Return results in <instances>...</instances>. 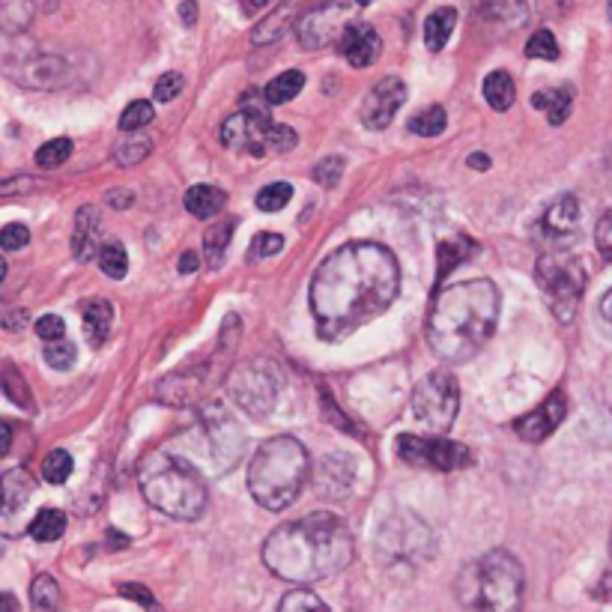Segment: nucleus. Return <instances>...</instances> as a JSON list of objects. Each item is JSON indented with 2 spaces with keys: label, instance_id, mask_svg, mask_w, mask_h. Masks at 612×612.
<instances>
[{
  "label": "nucleus",
  "instance_id": "f257e3e1",
  "mask_svg": "<svg viewBox=\"0 0 612 612\" xmlns=\"http://www.w3.org/2000/svg\"><path fill=\"white\" fill-rule=\"evenodd\" d=\"M401 269L389 248L377 242H347L332 251L311 278L308 305L323 341H344L392 308Z\"/></svg>",
  "mask_w": 612,
  "mask_h": 612
},
{
  "label": "nucleus",
  "instance_id": "f03ea898",
  "mask_svg": "<svg viewBox=\"0 0 612 612\" xmlns=\"http://www.w3.org/2000/svg\"><path fill=\"white\" fill-rule=\"evenodd\" d=\"M356 556V541L350 526L332 514L317 511L302 520L278 526L263 541V565L296 586L323 583L341 574Z\"/></svg>",
  "mask_w": 612,
  "mask_h": 612
},
{
  "label": "nucleus",
  "instance_id": "7ed1b4c3",
  "mask_svg": "<svg viewBox=\"0 0 612 612\" xmlns=\"http://www.w3.org/2000/svg\"><path fill=\"white\" fill-rule=\"evenodd\" d=\"M499 308V290L487 278L445 287L430 308V350L445 362H469L490 341Z\"/></svg>",
  "mask_w": 612,
  "mask_h": 612
},
{
  "label": "nucleus",
  "instance_id": "20e7f679",
  "mask_svg": "<svg viewBox=\"0 0 612 612\" xmlns=\"http://www.w3.org/2000/svg\"><path fill=\"white\" fill-rule=\"evenodd\" d=\"M138 484L144 499L174 520H198L204 514V475L180 454L171 451L147 454L138 466Z\"/></svg>",
  "mask_w": 612,
  "mask_h": 612
},
{
  "label": "nucleus",
  "instance_id": "39448f33",
  "mask_svg": "<svg viewBox=\"0 0 612 612\" xmlns=\"http://www.w3.org/2000/svg\"><path fill=\"white\" fill-rule=\"evenodd\" d=\"M308 469V451L296 436H272L257 448L248 466V490L260 508L284 511L302 493Z\"/></svg>",
  "mask_w": 612,
  "mask_h": 612
},
{
  "label": "nucleus",
  "instance_id": "423d86ee",
  "mask_svg": "<svg viewBox=\"0 0 612 612\" xmlns=\"http://www.w3.org/2000/svg\"><path fill=\"white\" fill-rule=\"evenodd\" d=\"M457 595L475 612H520L526 595L523 565L508 550H490L460 574Z\"/></svg>",
  "mask_w": 612,
  "mask_h": 612
},
{
  "label": "nucleus",
  "instance_id": "0eeeda50",
  "mask_svg": "<svg viewBox=\"0 0 612 612\" xmlns=\"http://www.w3.org/2000/svg\"><path fill=\"white\" fill-rule=\"evenodd\" d=\"M180 445H186L180 457L189 460L195 469L224 475L239 463L245 436L230 409L221 404H204L195 415V427L180 436Z\"/></svg>",
  "mask_w": 612,
  "mask_h": 612
},
{
  "label": "nucleus",
  "instance_id": "6e6552de",
  "mask_svg": "<svg viewBox=\"0 0 612 612\" xmlns=\"http://www.w3.org/2000/svg\"><path fill=\"white\" fill-rule=\"evenodd\" d=\"M266 99L257 93H245L239 114L227 117L221 126V144L227 150H248L251 156H263L269 150L287 153L296 147V132L290 126H278L269 111Z\"/></svg>",
  "mask_w": 612,
  "mask_h": 612
},
{
  "label": "nucleus",
  "instance_id": "1a4fd4ad",
  "mask_svg": "<svg viewBox=\"0 0 612 612\" xmlns=\"http://www.w3.org/2000/svg\"><path fill=\"white\" fill-rule=\"evenodd\" d=\"M535 278H538V287L550 305V311L556 314L559 323H571L577 317V308H580V299L586 293V269L577 257H568V254H544L535 266Z\"/></svg>",
  "mask_w": 612,
  "mask_h": 612
},
{
  "label": "nucleus",
  "instance_id": "9d476101",
  "mask_svg": "<svg viewBox=\"0 0 612 612\" xmlns=\"http://www.w3.org/2000/svg\"><path fill=\"white\" fill-rule=\"evenodd\" d=\"M377 550L386 565H418L433 556V532L415 514L401 511L389 517L377 532Z\"/></svg>",
  "mask_w": 612,
  "mask_h": 612
},
{
  "label": "nucleus",
  "instance_id": "9b49d317",
  "mask_svg": "<svg viewBox=\"0 0 612 612\" xmlns=\"http://www.w3.org/2000/svg\"><path fill=\"white\" fill-rule=\"evenodd\" d=\"M460 409V389L457 380L448 371H433L427 374L415 392H412V412L421 424H427L436 433H445Z\"/></svg>",
  "mask_w": 612,
  "mask_h": 612
},
{
  "label": "nucleus",
  "instance_id": "f8f14e48",
  "mask_svg": "<svg viewBox=\"0 0 612 612\" xmlns=\"http://www.w3.org/2000/svg\"><path fill=\"white\" fill-rule=\"evenodd\" d=\"M359 21V3H326L311 9L299 24V45L302 48H329L332 42L338 45L347 33L350 24Z\"/></svg>",
  "mask_w": 612,
  "mask_h": 612
},
{
  "label": "nucleus",
  "instance_id": "ddd939ff",
  "mask_svg": "<svg viewBox=\"0 0 612 612\" xmlns=\"http://www.w3.org/2000/svg\"><path fill=\"white\" fill-rule=\"evenodd\" d=\"M398 454L415 463V466H430V469H439V472H454V469H466L472 466V454L466 445L460 442H451V439H442V436H412L404 433L398 436Z\"/></svg>",
  "mask_w": 612,
  "mask_h": 612
},
{
  "label": "nucleus",
  "instance_id": "4468645a",
  "mask_svg": "<svg viewBox=\"0 0 612 612\" xmlns=\"http://www.w3.org/2000/svg\"><path fill=\"white\" fill-rule=\"evenodd\" d=\"M230 395L248 415L263 418L275 407L278 383L263 362H248L230 377Z\"/></svg>",
  "mask_w": 612,
  "mask_h": 612
},
{
  "label": "nucleus",
  "instance_id": "2eb2a0df",
  "mask_svg": "<svg viewBox=\"0 0 612 612\" xmlns=\"http://www.w3.org/2000/svg\"><path fill=\"white\" fill-rule=\"evenodd\" d=\"M36 493L33 478L27 469H9L3 475V493H0V529L6 538L18 535L24 526V517L30 511V499Z\"/></svg>",
  "mask_w": 612,
  "mask_h": 612
},
{
  "label": "nucleus",
  "instance_id": "dca6fc26",
  "mask_svg": "<svg viewBox=\"0 0 612 612\" xmlns=\"http://www.w3.org/2000/svg\"><path fill=\"white\" fill-rule=\"evenodd\" d=\"M404 102H407V84L398 75H389L368 90V96L362 102V123L368 129L380 132L392 123V117L398 114V108Z\"/></svg>",
  "mask_w": 612,
  "mask_h": 612
},
{
  "label": "nucleus",
  "instance_id": "f3484780",
  "mask_svg": "<svg viewBox=\"0 0 612 612\" xmlns=\"http://www.w3.org/2000/svg\"><path fill=\"white\" fill-rule=\"evenodd\" d=\"M209 380H212V365H198V368L180 371V374L159 383V401H165L171 407H192L204 398Z\"/></svg>",
  "mask_w": 612,
  "mask_h": 612
},
{
  "label": "nucleus",
  "instance_id": "a211bd4d",
  "mask_svg": "<svg viewBox=\"0 0 612 612\" xmlns=\"http://www.w3.org/2000/svg\"><path fill=\"white\" fill-rule=\"evenodd\" d=\"M565 412H568L565 395H562V392H553L541 407H535L532 412H526L523 418H517V421H514V430H517V436L526 439V442H544V439L562 424Z\"/></svg>",
  "mask_w": 612,
  "mask_h": 612
},
{
  "label": "nucleus",
  "instance_id": "6ab92c4d",
  "mask_svg": "<svg viewBox=\"0 0 612 612\" xmlns=\"http://www.w3.org/2000/svg\"><path fill=\"white\" fill-rule=\"evenodd\" d=\"M380 48H383V39H380V33H377L368 21L350 24L347 33H344V39L338 42V51H341V54L347 57V63L356 66V69L371 66V63L380 57Z\"/></svg>",
  "mask_w": 612,
  "mask_h": 612
},
{
  "label": "nucleus",
  "instance_id": "aec40b11",
  "mask_svg": "<svg viewBox=\"0 0 612 612\" xmlns=\"http://www.w3.org/2000/svg\"><path fill=\"white\" fill-rule=\"evenodd\" d=\"M580 227V201L574 195H562L547 206L541 218V230L553 239H568Z\"/></svg>",
  "mask_w": 612,
  "mask_h": 612
},
{
  "label": "nucleus",
  "instance_id": "412c9836",
  "mask_svg": "<svg viewBox=\"0 0 612 612\" xmlns=\"http://www.w3.org/2000/svg\"><path fill=\"white\" fill-rule=\"evenodd\" d=\"M99 209L96 206H81L78 215H75V230H72V254L75 260L87 263L96 257V236H99Z\"/></svg>",
  "mask_w": 612,
  "mask_h": 612
},
{
  "label": "nucleus",
  "instance_id": "4be33fe9",
  "mask_svg": "<svg viewBox=\"0 0 612 612\" xmlns=\"http://www.w3.org/2000/svg\"><path fill=\"white\" fill-rule=\"evenodd\" d=\"M81 320H84V335L93 347H99L108 332H111V323H114V308L108 299H90L81 305Z\"/></svg>",
  "mask_w": 612,
  "mask_h": 612
},
{
  "label": "nucleus",
  "instance_id": "5701e85b",
  "mask_svg": "<svg viewBox=\"0 0 612 612\" xmlns=\"http://www.w3.org/2000/svg\"><path fill=\"white\" fill-rule=\"evenodd\" d=\"M21 84H30V87H60L63 84V75H66V63L60 57H36L33 63H24L21 66Z\"/></svg>",
  "mask_w": 612,
  "mask_h": 612
},
{
  "label": "nucleus",
  "instance_id": "b1692460",
  "mask_svg": "<svg viewBox=\"0 0 612 612\" xmlns=\"http://www.w3.org/2000/svg\"><path fill=\"white\" fill-rule=\"evenodd\" d=\"M296 6L290 3V6H278V9H272L254 30H251V42L254 45H272V42H278L287 30H290V24L296 21Z\"/></svg>",
  "mask_w": 612,
  "mask_h": 612
},
{
  "label": "nucleus",
  "instance_id": "393cba45",
  "mask_svg": "<svg viewBox=\"0 0 612 612\" xmlns=\"http://www.w3.org/2000/svg\"><path fill=\"white\" fill-rule=\"evenodd\" d=\"M227 204V195L218 189V186H192L186 192V209L195 215V218H215Z\"/></svg>",
  "mask_w": 612,
  "mask_h": 612
},
{
  "label": "nucleus",
  "instance_id": "a878e982",
  "mask_svg": "<svg viewBox=\"0 0 612 612\" xmlns=\"http://www.w3.org/2000/svg\"><path fill=\"white\" fill-rule=\"evenodd\" d=\"M532 105L541 108V111H547V120H550L553 126H562V123L568 120L571 108H574V90H571V87H556V90H550V93H535V96H532Z\"/></svg>",
  "mask_w": 612,
  "mask_h": 612
},
{
  "label": "nucleus",
  "instance_id": "bb28decb",
  "mask_svg": "<svg viewBox=\"0 0 612 612\" xmlns=\"http://www.w3.org/2000/svg\"><path fill=\"white\" fill-rule=\"evenodd\" d=\"M478 251V245L469 239V236H454V239H445L439 242V269H436V281H442L451 269H457L463 260H469L472 254Z\"/></svg>",
  "mask_w": 612,
  "mask_h": 612
},
{
  "label": "nucleus",
  "instance_id": "cd10ccee",
  "mask_svg": "<svg viewBox=\"0 0 612 612\" xmlns=\"http://www.w3.org/2000/svg\"><path fill=\"white\" fill-rule=\"evenodd\" d=\"M454 24H457V12L451 6H442V9L430 12L427 21H424V42H427V48L430 51H442L448 36L454 33Z\"/></svg>",
  "mask_w": 612,
  "mask_h": 612
},
{
  "label": "nucleus",
  "instance_id": "c85d7f7f",
  "mask_svg": "<svg viewBox=\"0 0 612 612\" xmlns=\"http://www.w3.org/2000/svg\"><path fill=\"white\" fill-rule=\"evenodd\" d=\"M481 93H484V99H487V105H490L493 111H508V108L514 105V81H511V75L502 72V69H496V72H490V75L484 78Z\"/></svg>",
  "mask_w": 612,
  "mask_h": 612
},
{
  "label": "nucleus",
  "instance_id": "c756f323",
  "mask_svg": "<svg viewBox=\"0 0 612 612\" xmlns=\"http://www.w3.org/2000/svg\"><path fill=\"white\" fill-rule=\"evenodd\" d=\"M27 532H30V538L39 541V544L57 541V538L66 532V514L57 511V508H42V511L30 520Z\"/></svg>",
  "mask_w": 612,
  "mask_h": 612
},
{
  "label": "nucleus",
  "instance_id": "7c9ffc66",
  "mask_svg": "<svg viewBox=\"0 0 612 612\" xmlns=\"http://www.w3.org/2000/svg\"><path fill=\"white\" fill-rule=\"evenodd\" d=\"M302 87H305V75H302L299 69H290V72H284V75H278V78H272V81L266 84L263 99H266L269 105H284V102L296 99Z\"/></svg>",
  "mask_w": 612,
  "mask_h": 612
},
{
  "label": "nucleus",
  "instance_id": "2f4dec72",
  "mask_svg": "<svg viewBox=\"0 0 612 612\" xmlns=\"http://www.w3.org/2000/svg\"><path fill=\"white\" fill-rule=\"evenodd\" d=\"M230 236H233V218H224V221H218L212 230H206L204 251L209 266H218V263L224 260V251H227V245H230Z\"/></svg>",
  "mask_w": 612,
  "mask_h": 612
},
{
  "label": "nucleus",
  "instance_id": "473e14b6",
  "mask_svg": "<svg viewBox=\"0 0 612 612\" xmlns=\"http://www.w3.org/2000/svg\"><path fill=\"white\" fill-rule=\"evenodd\" d=\"M150 150H153V141H150L147 135H129L126 141L117 144V150H114V162L123 165V168H132V165L144 162V159L150 156Z\"/></svg>",
  "mask_w": 612,
  "mask_h": 612
},
{
  "label": "nucleus",
  "instance_id": "72a5a7b5",
  "mask_svg": "<svg viewBox=\"0 0 612 612\" xmlns=\"http://www.w3.org/2000/svg\"><path fill=\"white\" fill-rule=\"evenodd\" d=\"M99 269H102L108 278H114V281L126 278V272H129V254H126V248H123L120 242H105V245L99 248Z\"/></svg>",
  "mask_w": 612,
  "mask_h": 612
},
{
  "label": "nucleus",
  "instance_id": "f704fd0d",
  "mask_svg": "<svg viewBox=\"0 0 612 612\" xmlns=\"http://www.w3.org/2000/svg\"><path fill=\"white\" fill-rule=\"evenodd\" d=\"M445 111L439 108V105H430V108H424V111H418L412 120H409V132L412 135H421V138H436V135H442L445 132Z\"/></svg>",
  "mask_w": 612,
  "mask_h": 612
},
{
  "label": "nucleus",
  "instance_id": "c9c22d12",
  "mask_svg": "<svg viewBox=\"0 0 612 612\" xmlns=\"http://www.w3.org/2000/svg\"><path fill=\"white\" fill-rule=\"evenodd\" d=\"M30 601H33L36 612L57 610V604H60V586L54 583V577H48V574L36 577L33 586H30Z\"/></svg>",
  "mask_w": 612,
  "mask_h": 612
},
{
  "label": "nucleus",
  "instance_id": "e433bc0d",
  "mask_svg": "<svg viewBox=\"0 0 612 612\" xmlns=\"http://www.w3.org/2000/svg\"><path fill=\"white\" fill-rule=\"evenodd\" d=\"M72 156V141L69 138H54L36 150V165L39 168H60Z\"/></svg>",
  "mask_w": 612,
  "mask_h": 612
},
{
  "label": "nucleus",
  "instance_id": "4c0bfd02",
  "mask_svg": "<svg viewBox=\"0 0 612 612\" xmlns=\"http://www.w3.org/2000/svg\"><path fill=\"white\" fill-rule=\"evenodd\" d=\"M72 454H66L63 448H57V451H51L48 457H45V463H42V475H45V481L48 484H63L69 475H72Z\"/></svg>",
  "mask_w": 612,
  "mask_h": 612
},
{
  "label": "nucleus",
  "instance_id": "58836bf2",
  "mask_svg": "<svg viewBox=\"0 0 612 612\" xmlns=\"http://www.w3.org/2000/svg\"><path fill=\"white\" fill-rule=\"evenodd\" d=\"M150 123H153V105L144 102V99L132 102V105L120 114V129L129 132V135H135L138 129H144V126H150Z\"/></svg>",
  "mask_w": 612,
  "mask_h": 612
},
{
  "label": "nucleus",
  "instance_id": "ea45409f",
  "mask_svg": "<svg viewBox=\"0 0 612 612\" xmlns=\"http://www.w3.org/2000/svg\"><path fill=\"white\" fill-rule=\"evenodd\" d=\"M278 612H332V610H329L314 592H308V589H296V592L284 595V601H281Z\"/></svg>",
  "mask_w": 612,
  "mask_h": 612
},
{
  "label": "nucleus",
  "instance_id": "a19ab883",
  "mask_svg": "<svg viewBox=\"0 0 612 612\" xmlns=\"http://www.w3.org/2000/svg\"><path fill=\"white\" fill-rule=\"evenodd\" d=\"M290 198H293V186L290 183H272V186L260 189L254 204H257V209H263V212H278V209H284V206L290 204Z\"/></svg>",
  "mask_w": 612,
  "mask_h": 612
},
{
  "label": "nucleus",
  "instance_id": "79ce46f5",
  "mask_svg": "<svg viewBox=\"0 0 612 612\" xmlns=\"http://www.w3.org/2000/svg\"><path fill=\"white\" fill-rule=\"evenodd\" d=\"M481 15H493L496 21H505L508 27H520L526 18H529V6H523V3H490V6H484L481 9Z\"/></svg>",
  "mask_w": 612,
  "mask_h": 612
},
{
  "label": "nucleus",
  "instance_id": "37998d69",
  "mask_svg": "<svg viewBox=\"0 0 612 612\" xmlns=\"http://www.w3.org/2000/svg\"><path fill=\"white\" fill-rule=\"evenodd\" d=\"M3 395H6L12 404H18V407L33 409V398H30V392H27L24 380L18 377V371H15L12 365H6V368H3Z\"/></svg>",
  "mask_w": 612,
  "mask_h": 612
},
{
  "label": "nucleus",
  "instance_id": "c03bdc74",
  "mask_svg": "<svg viewBox=\"0 0 612 612\" xmlns=\"http://www.w3.org/2000/svg\"><path fill=\"white\" fill-rule=\"evenodd\" d=\"M526 57H535V60H556L559 57V42L550 30H538L529 45H526Z\"/></svg>",
  "mask_w": 612,
  "mask_h": 612
},
{
  "label": "nucleus",
  "instance_id": "a18cd8bd",
  "mask_svg": "<svg viewBox=\"0 0 612 612\" xmlns=\"http://www.w3.org/2000/svg\"><path fill=\"white\" fill-rule=\"evenodd\" d=\"M42 359H45L48 368H54V371H69V368L75 365V347L63 338V341H57V344H48L45 353H42Z\"/></svg>",
  "mask_w": 612,
  "mask_h": 612
},
{
  "label": "nucleus",
  "instance_id": "49530a36",
  "mask_svg": "<svg viewBox=\"0 0 612 612\" xmlns=\"http://www.w3.org/2000/svg\"><path fill=\"white\" fill-rule=\"evenodd\" d=\"M344 174V159L341 156H332V159H323L317 168H314V180L326 189H332Z\"/></svg>",
  "mask_w": 612,
  "mask_h": 612
},
{
  "label": "nucleus",
  "instance_id": "de8ad7c7",
  "mask_svg": "<svg viewBox=\"0 0 612 612\" xmlns=\"http://www.w3.org/2000/svg\"><path fill=\"white\" fill-rule=\"evenodd\" d=\"M284 248V236L281 233H257L254 242H251V251L248 257L257 260V257H269V254H278Z\"/></svg>",
  "mask_w": 612,
  "mask_h": 612
},
{
  "label": "nucleus",
  "instance_id": "09e8293b",
  "mask_svg": "<svg viewBox=\"0 0 612 612\" xmlns=\"http://www.w3.org/2000/svg\"><path fill=\"white\" fill-rule=\"evenodd\" d=\"M36 335H39L45 344H57V341H63V335H66V323H63L57 314H45V317L36 320Z\"/></svg>",
  "mask_w": 612,
  "mask_h": 612
},
{
  "label": "nucleus",
  "instance_id": "8fccbe9b",
  "mask_svg": "<svg viewBox=\"0 0 612 612\" xmlns=\"http://www.w3.org/2000/svg\"><path fill=\"white\" fill-rule=\"evenodd\" d=\"M183 75L180 72H168V75H162L159 81H156V87H153V96H156V102H171V99H177L180 96V90H183Z\"/></svg>",
  "mask_w": 612,
  "mask_h": 612
},
{
  "label": "nucleus",
  "instance_id": "3c124183",
  "mask_svg": "<svg viewBox=\"0 0 612 612\" xmlns=\"http://www.w3.org/2000/svg\"><path fill=\"white\" fill-rule=\"evenodd\" d=\"M27 239H30V230H27L24 224H6V227L0 230V245H3L6 251H18V248H24Z\"/></svg>",
  "mask_w": 612,
  "mask_h": 612
},
{
  "label": "nucleus",
  "instance_id": "603ef678",
  "mask_svg": "<svg viewBox=\"0 0 612 612\" xmlns=\"http://www.w3.org/2000/svg\"><path fill=\"white\" fill-rule=\"evenodd\" d=\"M595 245H598V251H601L604 260H612V209L598 221V227H595Z\"/></svg>",
  "mask_w": 612,
  "mask_h": 612
},
{
  "label": "nucleus",
  "instance_id": "864d4df0",
  "mask_svg": "<svg viewBox=\"0 0 612 612\" xmlns=\"http://www.w3.org/2000/svg\"><path fill=\"white\" fill-rule=\"evenodd\" d=\"M120 595H123V598H132L135 604L147 607L150 612H159V604H156L153 592L144 589V586H138V583H123V586H120Z\"/></svg>",
  "mask_w": 612,
  "mask_h": 612
},
{
  "label": "nucleus",
  "instance_id": "5fc2aeb1",
  "mask_svg": "<svg viewBox=\"0 0 612 612\" xmlns=\"http://www.w3.org/2000/svg\"><path fill=\"white\" fill-rule=\"evenodd\" d=\"M27 320H30V317H27V311H24V308H9V311L3 314V320H0V323H3V329L15 332V329H24V326H27Z\"/></svg>",
  "mask_w": 612,
  "mask_h": 612
},
{
  "label": "nucleus",
  "instance_id": "6e6d98bb",
  "mask_svg": "<svg viewBox=\"0 0 612 612\" xmlns=\"http://www.w3.org/2000/svg\"><path fill=\"white\" fill-rule=\"evenodd\" d=\"M108 204L114 206V209H126V206H132V192L129 189H114L108 195Z\"/></svg>",
  "mask_w": 612,
  "mask_h": 612
},
{
  "label": "nucleus",
  "instance_id": "4d7b16f0",
  "mask_svg": "<svg viewBox=\"0 0 612 612\" xmlns=\"http://www.w3.org/2000/svg\"><path fill=\"white\" fill-rule=\"evenodd\" d=\"M198 266H201V263H198V254H195V251H186V254L180 257V272H183V275L198 272Z\"/></svg>",
  "mask_w": 612,
  "mask_h": 612
},
{
  "label": "nucleus",
  "instance_id": "13d9d810",
  "mask_svg": "<svg viewBox=\"0 0 612 612\" xmlns=\"http://www.w3.org/2000/svg\"><path fill=\"white\" fill-rule=\"evenodd\" d=\"M598 595H601V598H610L612 595V544H610V568H607V574H604V580H601V586H598Z\"/></svg>",
  "mask_w": 612,
  "mask_h": 612
},
{
  "label": "nucleus",
  "instance_id": "bf43d9fd",
  "mask_svg": "<svg viewBox=\"0 0 612 612\" xmlns=\"http://www.w3.org/2000/svg\"><path fill=\"white\" fill-rule=\"evenodd\" d=\"M601 317H604V323L612 329V290H607L604 299H601Z\"/></svg>",
  "mask_w": 612,
  "mask_h": 612
},
{
  "label": "nucleus",
  "instance_id": "052dcab7",
  "mask_svg": "<svg viewBox=\"0 0 612 612\" xmlns=\"http://www.w3.org/2000/svg\"><path fill=\"white\" fill-rule=\"evenodd\" d=\"M466 162H469V168H475V171H487V168H490V159H487L484 153H472Z\"/></svg>",
  "mask_w": 612,
  "mask_h": 612
},
{
  "label": "nucleus",
  "instance_id": "680f3d73",
  "mask_svg": "<svg viewBox=\"0 0 612 612\" xmlns=\"http://www.w3.org/2000/svg\"><path fill=\"white\" fill-rule=\"evenodd\" d=\"M180 15H183V21H186V24H192V21H195V15H198V6H195V3H183V6H180Z\"/></svg>",
  "mask_w": 612,
  "mask_h": 612
},
{
  "label": "nucleus",
  "instance_id": "e2e57ef3",
  "mask_svg": "<svg viewBox=\"0 0 612 612\" xmlns=\"http://www.w3.org/2000/svg\"><path fill=\"white\" fill-rule=\"evenodd\" d=\"M0 430H3V454H9V442H12V430H9V424H3Z\"/></svg>",
  "mask_w": 612,
  "mask_h": 612
},
{
  "label": "nucleus",
  "instance_id": "0e129e2a",
  "mask_svg": "<svg viewBox=\"0 0 612 612\" xmlns=\"http://www.w3.org/2000/svg\"><path fill=\"white\" fill-rule=\"evenodd\" d=\"M108 538H111V544H117V547H126V544H129V538H126V535H117L114 529L108 532Z\"/></svg>",
  "mask_w": 612,
  "mask_h": 612
},
{
  "label": "nucleus",
  "instance_id": "69168bd1",
  "mask_svg": "<svg viewBox=\"0 0 612 612\" xmlns=\"http://www.w3.org/2000/svg\"><path fill=\"white\" fill-rule=\"evenodd\" d=\"M3 612H15V598L12 595H3Z\"/></svg>",
  "mask_w": 612,
  "mask_h": 612
},
{
  "label": "nucleus",
  "instance_id": "338daca9",
  "mask_svg": "<svg viewBox=\"0 0 612 612\" xmlns=\"http://www.w3.org/2000/svg\"><path fill=\"white\" fill-rule=\"evenodd\" d=\"M610 18H612V6H610Z\"/></svg>",
  "mask_w": 612,
  "mask_h": 612
}]
</instances>
